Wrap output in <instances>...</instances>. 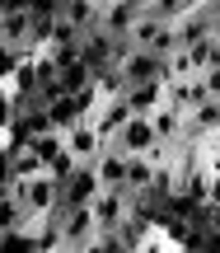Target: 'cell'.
<instances>
[{
  "instance_id": "cell-2",
  "label": "cell",
  "mask_w": 220,
  "mask_h": 253,
  "mask_svg": "<svg viewBox=\"0 0 220 253\" xmlns=\"http://www.w3.org/2000/svg\"><path fill=\"white\" fill-rule=\"evenodd\" d=\"M99 225H94V211L89 207H61V249L66 253H80L94 244Z\"/></svg>"
},
{
  "instance_id": "cell-14",
  "label": "cell",
  "mask_w": 220,
  "mask_h": 253,
  "mask_svg": "<svg viewBox=\"0 0 220 253\" xmlns=\"http://www.w3.org/2000/svg\"><path fill=\"white\" fill-rule=\"evenodd\" d=\"M14 118H19V99L9 94V84H0V136L14 126Z\"/></svg>"
},
{
  "instance_id": "cell-8",
  "label": "cell",
  "mask_w": 220,
  "mask_h": 253,
  "mask_svg": "<svg viewBox=\"0 0 220 253\" xmlns=\"http://www.w3.org/2000/svg\"><path fill=\"white\" fill-rule=\"evenodd\" d=\"M127 118H131V103H127V99H122V94H108V99H103V103H99V108H94V113H89V122H94V126H99V136H103V141H108V136H112V131H117V126H122V122H127Z\"/></svg>"
},
{
  "instance_id": "cell-3",
  "label": "cell",
  "mask_w": 220,
  "mask_h": 253,
  "mask_svg": "<svg viewBox=\"0 0 220 253\" xmlns=\"http://www.w3.org/2000/svg\"><path fill=\"white\" fill-rule=\"evenodd\" d=\"M127 207H131V192L127 188H99V192H94V202H89L94 225H99V230H117L122 216H127Z\"/></svg>"
},
{
  "instance_id": "cell-6",
  "label": "cell",
  "mask_w": 220,
  "mask_h": 253,
  "mask_svg": "<svg viewBox=\"0 0 220 253\" xmlns=\"http://www.w3.org/2000/svg\"><path fill=\"white\" fill-rule=\"evenodd\" d=\"M141 14H146V0H103V9H99V24L108 28V33L127 38V28L136 24Z\"/></svg>"
},
{
  "instance_id": "cell-22",
  "label": "cell",
  "mask_w": 220,
  "mask_h": 253,
  "mask_svg": "<svg viewBox=\"0 0 220 253\" xmlns=\"http://www.w3.org/2000/svg\"><path fill=\"white\" fill-rule=\"evenodd\" d=\"M216 38H220V19H216Z\"/></svg>"
},
{
  "instance_id": "cell-21",
  "label": "cell",
  "mask_w": 220,
  "mask_h": 253,
  "mask_svg": "<svg viewBox=\"0 0 220 253\" xmlns=\"http://www.w3.org/2000/svg\"><path fill=\"white\" fill-rule=\"evenodd\" d=\"M211 99H216V108H220V94H211Z\"/></svg>"
},
{
  "instance_id": "cell-16",
  "label": "cell",
  "mask_w": 220,
  "mask_h": 253,
  "mask_svg": "<svg viewBox=\"0 0 220 253\" xmlns=\"http://www.w3.org/2000/svg\"><path fill=\"white\" fill-rule=\"evenodd\" d=\"M9 178H14V169H9V150L0 145V192L9 188Z\"/></svg>"
},
{
  "instance_id": "cell-17",
  "label": "cell",
  "mask_w": 220,
  "mask_h": 253,
  "mask_svg": "<svg viewBox=\"0 0 220 253\" xmlns=\"http://www.w3.org/2000/svg\"><path fill=\"white\" fill-rule=\"evenodd\" d=\"M206 202L220 207V169H211V183H206Z\"/></svg>"
},
{
  "instance_id": "cell-13",
  "label": "cell",
  "mask_w": 220,
  "mask_h": 253,
  "mask_svg": "<svg viewBox=\"0 0 220 253\" xmlns=\"http://www.w3.org/2000/svg\"><path fill=\"white\" fill-rule=\"evenodd\" d=\"M0 42H9V47H24L28 42V9L0 14Z\"/></svg>"
},
{
  "instance_id": "cell-19",
  "label": "cell",
  "mask_w": 220,
  "mask_h": 253,
  "mask_svg": "<svg viewBox=\"0 0 220 253\" xmlns=\"http://www.w3.org/2000/svg\"><path fill=\"white\" fill-rule=\"evenodd\" d=\"M206 66H220V38L211 33V61H206Z\"/></svg>"
},
{
  "instance_id": "cell-9",
  "label": "cell",
  "mask_w": 220,
  "mask_h": 253,
  "mask_svg": "<svg viewBox=\"0 0 220 253\" xmlns=\"http://www.w3.org/2000/svg\"><path fill=\"white\" fill-rule=\"evenodd\" d=\"M94 173H99L103 188H122V178H127V155H122L117 145H103L99 160H94Z\"/></svg>"
},
{
  "instance_id": "cell-5",
  "label": "cell",
  "mask_w": 220,
  "mask_h": 253,
  "mask_svg": "<svg viewBox=\"0 0 220 253\" xmlns=\"http://www.w3.org/2000/svg\"><path fill=\"white\" fill-rule=\"evenodd\" d=\"M61 141H66V150H71L80 164H94V160H99V150L108 145V141L99 136V126H94L89 118H80L75 126H66V131H61Z\"/></svg>"
},
{
  "instance_id": "cell-12",
  "label": "cell",
  "mask_w": 220,
  "mask_h": 253,
  "mask_svg": "<svg viewBox=\"0 0 220 253\" xmlns=\"http://www.w3.org/2000/svg\"><path fill=\"white\" fill-rule=\"evenodd\" d=\"M99 9H103V0H61V19H66V24H75L80 33L99 24Z\"/></svg>"
},
{
  "instance_id": "cell-4",
  "label": "cell",
  "mask_w": 220,
  "mask_h": 253,
  "mask_svg": "<svg viewBox=\"0 0 220 253\" xmlns=\"http://www.w3.org/2000/svg\"><path fill=\"white\" fill-rule=\"evenodd\" d=\"M99 188L103 183H99V173H94V164H75L61 178V207H89Z\"/></svg>"
},
{
  "instance_id": "cell-10",
  "label": "cell",
  "mask_w": 220,
  "mask_h": 253,
  "mask_svg": "<svg viewBox=\"0 0 220 253\" xmlns=\"http://www.w3.org/2000/svg\"><path fill=\"white\" fill-rule=\"evenodd\" d=\"M122 99L131 103V113H155L164 103V80H141V84H127Z\"/></svg>"
},
{
  "instance_id": "cell-15",
  "label": "cell",
  "mask_w": 220,
  "mask_h": 253,
  "mask_svg": "<svg viewBox=\"0 0 220 253\" xmlns=\"http://www.w3.org/2000/svg\"><path fill=\"white\" fill-rule=\"evenodd\" d=\"M14 61H19V47L0 42V84H9V71H14Z\"/></svg>"
},
{
  "instance_id": "cell-20",
  "label": "cell",
  "mask_w": 220,
  "mask_h": 253,
  "mask_svg": "<svg viewBox=\"0 0 220 253\" xmlns=\"http://www.w3.org/2000/svg\"><path fill=\"white\" fill-rule=\"evenodd\" d=\"M197 5H206V0H183V9H197Z\"/></svg>"
},
{
  "instance_id": "cell-1",
  "label": "cell",
  "mask_w": 220,
  "mask_h": 253,
  "mask_svg": "<svg viewBox=\"0 0 220 253\" xmlns=\"http://www.w3.org/2000/svg\"><path fill=\"white\" fill-rule=\"evenodd\" d=\"M108 145H117L122 155H150L155 164H159V160H169V150H174V145H164V141L155 136V126H150V113H131V118L108 136Z\"/></svg>"
},
{
  "instance_id": "cell-11",
  "label": "cell",
  "mask_w": 220,
  "mask_h": 253,
  "mask_svg": "<svg viewBox=\"0 0 220 253\" xmlns=\"http://www.w3.org/2000/svg\"><path fill=\"white\" fill-rule=\"evenodd\" d=\"M42 108H47V122H52L56 131H66V126H75V122L84 118V108H80V99H75V94H66V89L56 94V99H47Z\"/></svg>"
},
{
  "instance_id": "cell-18",
  "label": "cell",
  "mask_w": 220,
  "mask_h": 253,
  "mask_svg": "<svg viewBox=\"0 0 220 253\" xmlns=\"http://www.w3.org/2000/svg\"><path fill=\"white\" fill-rule=\"evenodd\" d=\"M9 9H28V0H0V14H9Z\"/></svg>"
},
{
  "instance_id": "cell-7",
  "label": "cell",
  "mask_w": 220,
  "mask_h": 253,
  "mask_svg": "<svg viewBox=\"0 0 220 253\" xmlns=\"http://www.w3.org/2000/svg\"><path fill=\"white\" fill-rule=\"evenodd\" d=\"M150 126H155V136H159L164 145H178V141L187 136V108H178V103L164 99L155 113H150Z\"/></svg>"
}]
</instances>
